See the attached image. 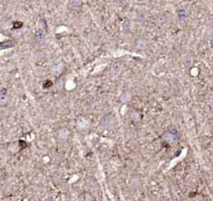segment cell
<instances>
[{
    "label": "cell",
    "mask_w": 213,
    "mask_h": 201,
    "mask_svg": "<svg viewBox=\"0 0 213 201\" xmlns=\"http://www.w3.org/2000/svg\"><path fill=\"white\" fill-rule=\"evenodd\" d=\"M36 37H37V40H38V42L39 43H43V39H44V34H43V31L42 30L37 31Z\"/></svg>",
    "instance_id": "cell-1"
}]
</instances>
